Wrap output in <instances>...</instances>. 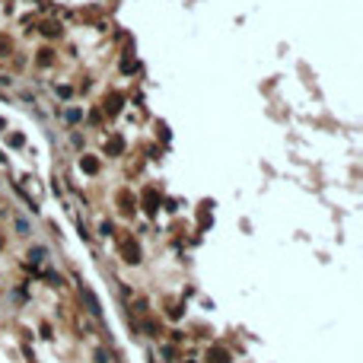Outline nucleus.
Here are the masks:
<instances>
[{
	"label": "nucleus",
	"instance_id": "f257e3e1",
	"mask_svg": "<svg viewBox=\"0 0 363 363\" xmlns=\"http://www.w3.org/2000/svg\"><path fill=\"white\" fill-rule=\"evenodd\" d=\"M83 296H86V302H89V312H93V316H99V312H102V309H99V302H96V296L89 293V290H86V287H83Z\"/></svg>",
	"mask_w": 363,
	"mask_h": 363
},
{
	"label": "nucleus",
	"instance_id": "f03ea898",
	"mask_svg": "<svg viewBox=\"0 0 363 363\" xmlns=\"http://www.w3.org/2000/svg\"><path fill=\"white\" fill-rule=\"evenodd\" d=\"M207 360H210V363H229V360H226V354H223V350H214V354H210Z\"/></svg>",
	"mask_w": 363,
	"mask_h": 363
},
{
	"label": "nucleus",
	"instance_id": "7ed1b4c3",
	"mask_svg": "<svg viewBox=\"0 0 363 363\" xmlns=\"http://www.w3.org/2000/svg\"><path fill=\"white\" fill-rule=\"evenodd\" d=\"M0 128H4V121H0Z\"/></svg>",
	"mask_w": 363,
	"mask_h": 363
}]
</instances>
